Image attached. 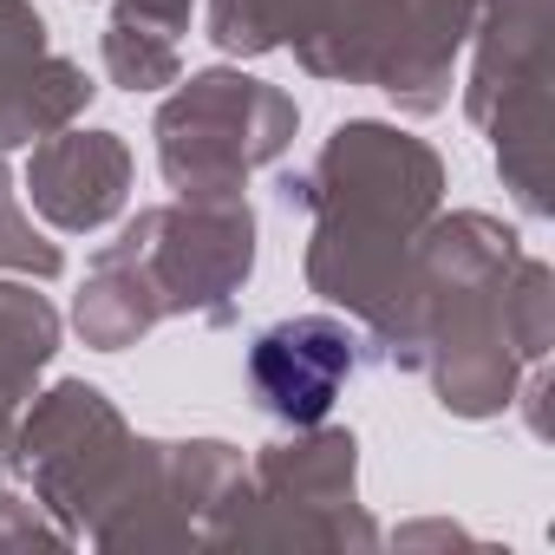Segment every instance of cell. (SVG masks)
Instances as JSON below:
<instances>
[{"label": "cell", "instance_id": "6da1fadb", "mask_svg": "<svg viewBox=\"0 0 555 555\" xmlns=\"http://www.w3.org/2000/svg\"><path fill=\"white\" fill-rule=\"evenodd\" d=\"M353 360H360V340L327 321V314H301V321H282L268 327L248 353V379L261 392V405L288 425H321L340 399V386L353 379Z\"/></svg>", "mask_w": 555, "mask_h": 555}]
</instances>
